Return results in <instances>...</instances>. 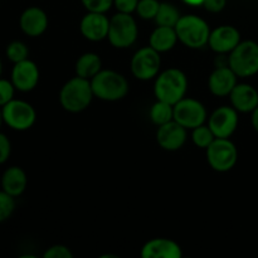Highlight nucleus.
<instances>
[{
    "label": "nucleus",
    "mask_w": 258,
    "mask_h": 258,
    "mask_svg": "<svg viewBox=\"0 0 258 258\" xmlns=\"http://www.w3.org/2000/svg\"><path fill=\"white\" fill-rule=\"evenodd\" d=\"M186 91H188V78L185 73L179 68H169L155 77L154 95L156 100L175 105L181 98L185 97Z\"/></svg>",
    "instance_id": "obj_1"
},
{
    "label": "nucleus",
    "mask_w": 258,
    "mask_h": 258,
    "mask_svg": "<svg viewBox=\"0 0 258 258\" xmlns=\"http://www.w3.org/2000/svg\"><path fill=\"white\" fill-rule=\"evenodd\" d=\"M241 33L233 25H219L211 30L208 45L213 52L219 54L231 53L241 43Z\"/></svg>",
    "instance_id": "obj_12"
},
{
    "label": "nucleus",
    "mask_w": 258,
    "mask_h": 258,
    "mask_svg": "<svg viewBox=\"0 0 258 258\" xmlns=\"http://www.w3.org/2000/svg\"><path fill=\"white\" fill-rule=\"evenodd\" d=\"M15 87L12 81L0 80V106L7 105L14 98Z\"/></svg>",
    "instance_id": "obj_30"
},
{
    "label": "nucleus",
    "mask_w": 258,
    "mask_h": 258,
    "mask_svg": "<svg viewBox=\"0 0 258 258\" xmlns=\"http://www.w3.org/2000/svg\"><path fill=\"white\" fill-rule=\"evenodd\" d=\"M44 258H72L73 253L67 246L63 244H54L47 248V251L43 254Z\"/></svg>",
    "instance_id": "obj_31"
},
{
    "label": "nucleus",
    "mask_w": 258,
    "mask_h": 258,
    "mask_svg": "<svg viewBox=\"0 0 258 258\" xmlns=\"http://www.w3.org/2000/svg\"><path fill=\"white\" fill-rule=\"evenodd\" d=\"M149 116L156 126L164 125V123L174 120V105H170L165 101L156 100V102L150 107Z\"/></svg>",
    "instance_id": "obj_24"
},
{
    "label": "nucleus",
    "mask_w": 258,
    "mask_h": 258,
    "mask_svg": "<svg viewBox=\"0 0 258 258\" xmlns=\"http://www.w3.org/2000/svg\"><path fill=\"white\" fill-rule=\"evenodd\" d=\"M3 122H4V118H3V110H2V106H0V127H2Z\"/></svg>",
    "instance_id": "obj_37"
},
{
    "label": "nucleus",
    "mask_w": 258,
    "mask_h": 258,
    "mask_svg": "<svg viewBox=\"0 0 258 258\" xmlns=\"http://www.w3.org/2000/svg\"><path fill=\"white\" fill-rule=\"evenodd\" d=\"M238 111L233 106H221L212 112L208 126L216 138H231L238 127Z\"/></svg>",
    "instance_id": "obj_11"
},
{
    "label": "nucleus",
    "mask_w": 258,
    "mask_h": 258,
    "mask_svg": "<svg viewBox=\"0 0 258 258\" xmlns=\"http://www.w3.org/2000/svg\"><path fill=\"white\" fill-rule=\"evenodd\" d=\"M15 197L10 196L7 191H0V223L10 218L15 209Z\"/></svg>",
    "instance_id": "obj_28"
},
{
    "label": "nucleus",
    "mask_w": 258,
    "mask_h": 258,
    "mask_svg": "<svg viewBox=\"0 0 258 258\" xmlns=\"http://www.w3.org/2000/svg\"><path fill=\"white\" fill-rule=\"evenodd\" d=\"M139 0H113V7L117 9V12L126 13V14H133L136 12Z\"/></svg>",
    "instance_id": "obj_32"
},
{
    "label": "nucleus",
    "mask_w": 258,
    "mask_h": 258,
    "mask_svg": "<svg viewBox=\"0 0 258 258\" xmlns=\"http://www.w3.org/2000/svg\"><path fill=\"white\" fill-rule=\"evenodd\" d=\"M160 2L158 0H139L136 14L144 20H154L158 14Z\"/></svg>",
    "instance_id": "obj_26"
},
{
    "label": "nucleus",
    "mask_w": 258,
    "mask_h": 258,
    "mask_svg": "<svg viewBox=\"0 0 258 258\" xmlns=\"http://www.w3.org/2000/svg\"><path fill=\"white\" fill-rule=\"evenodd\" d=\"M110 19L106 17V13L87 12V14L81 19L80 30L83 37L91 42H101L107 39Z\"/></svg>",
    "instance_id": "obj_15"
},
{
    "label": "nucleus",
    "mask_w": 258,
    "mask_h": 258,
    "mask_svg": "<svg viewBox=\"0 0 258 258\" xmlns=\"http://www.w3.org/2000/svg\"><path fill=\"white\" fill-rule=\"evenodd\" d=\"M227 0H204L203 8L209 13H221L226 8Z\"/></svg>",
    "instance_id": "obj_34"
},
{
    "label": "nucleus",
    "mask_w": 258,
    "mask_h": 258,
    "mask_svg": "<svg viewBox=\"0 0 258 258\" xmlns=\"http://www.w3.org/2000/svg\"><path fill=\"white\" fill-rule=\"evenodd\" d=\"M181 14L178 8L171 3H160L158 14L155 17V23L163 27H175L176 23L180 19Z\"/></svg>",
    "instance_id": "obj_23"
},
{
    "label": "nucleus",
    "mask_w": 258,
    "mask_h": 258,
    "mask_svg": "<svg viewBox=\"0 0 258 258\" xmlns=\"http://www.w3.org/2000/svg\"><path fill=\"white\" fill-rule=\"evenodd\" d=\"M176 34L180 43L191 49H199L208 45L211 28L203 18L196 14L181 15L175 25Z\"/></svg>",
    "instance_id": "obj_4"
},
{
    "label": "nucleus",
    "mask_w": 258,
    "mask_h": 258,
    "mask_svg": "<svg viewBox=\"0 0 258 258\" xmlns=\"http://www.w3.org/2000/svg\"><path fill=\"white\" fill-rule=\"evenodd\" d=\"M181 247L169 238L150 239L141 248L143 258H181Z\"/></svg>",
    "instance_id": "obj_18"
},
{
    "label": "nucleus",
    "mask_w": 258,
    "mask_h": 258,
    "mask_svg": "<svg viewBox=\"0 0 258 258\" xmlns=\"http://www.w3.org/2000/svg\"><path fill=\"white\" fill-rule=\"evenodd\" d=\"M93 97L95 95H93L91 81L78 76L67 81L59 91L60 106L66 111L72 113L82 112L90 107Z\"/></svg>",
    "instance_id": "obj_2"
},
{
    "label": "nucleus",
    "mask_w": 258,
    "mask_h": 258,
    "mask_svg": "<svg viewBox=\"0 0 258 258\" xmlns=\"http://www.w3.org/2000/svg\"><path fill=\"white\" fill-rule=\"evenodd\" d=\"M28 178L25 171L19 166H10L2 176V188L13 197H19L27 188Z\"/></svg>",
    "instance_id": "obj_20"
},
{
    "label": "nucleus",
    "mask_w": 258,
    "mask_h": 258,
    "mask_svg": "<svg viewBox=\"0 0 258 258\" xmlns=\"http://www.w3.org/2000/svg\"><path fill=\"white\" fill-rule=\"evenodd\" d=\"M28 55H29V49H28V47L24 43L19 42V40L12 42L7 47V57L13 63H18L24 59H28Z\"/></svg>",
    "instance_id": "obj_27"
},
{
    "label": "nucleus",
    "mask_w": 258,
    "mask_h": 258,
    "mask_svg": "<svg viewBox=\"0 0 258 258\" xmlns=\"http://www.w3.org/2000/svg\"><path fill=\"white\" fill-rule=\"evenodd\" d=\"M10 151H12V145L9 139L7 138V135L0 133V164H4L9 159Z\"/></svg>",
    "instance_id": "obj_33"
},
{
    "label": "nucleus",
    "mask_w": 258,
    "mask_h": 258,
    "mask_svg": "<svg viewBox=\"0 0 258 258\" xmlns=\"http://www.w3.org/2000/svg\"><path fill=\"white\" fill-rule=\"evenodd\" d=\"M174 120L188 130H193L206 122L207 110L201 101L184 97L174 105Z\"/></svg>",
    "instance_id": "obj_10"
},
{
    "label": "nucleus",
    "mask_w": 258,
    "mask_h": 258,
    "mask_svg": "<svg viewBox=\"0 0 258 258\" xmlns=\"http://www.w3.org/2000/svg\"><path fill=\"white\" fill-rule=\"evenodd\" d=\"M188 128L181 126L175 120H171L164 125L158 126L156 141L159 146L166 151H176L184 146L188 138Z\"/></svg>",
    "instance_id": "obj_13"
},
{
    "label": "nucleus",
    "mask_w": 258,
    "mask_h": 258,
    "mask_svg": "<svg viewBox=\"0 0 258 258\" xmlns=\"http://www.w3.org/2000/svg\"><path fill=\"white\" fill-rule=\"evenodd\" d=\"M216 136L208 125H201L191 130V140L197 148L207 149L214 141Z\"/></svg>",
    "instance_id": "obj_25"
},
{
    "label": "nucleus",
    "mask_w": 258,
    "mask_h": 258,
    "mask_svg": "<svg viewBox=\"0 0 258 258\" xmlns=\"http://www.w3.org/2000/svg\"><path fill=\"white\" fill-rule=\"evenodd\" d=\"M87 12L107 13L113 7V0H81Z\"/></svg>",
    "instance_id": "obj_29"
},
{
    "label": "nucleus",
    "mask_w": 258,
    "mask_h": 258,
    "mask_svg": "<svg viewBox=\"0 0 258 258\" xmlns=\"http://www.w3.org/2000/svg\"><path fill=\"white\" fill-rule=\"evenodd\" d=\"M95 97L107 102L122 100L128 93V82L121 73L112 70H101L91 80Z\"/></svg>",
    "instance_id": "obj_3"
},
{
    "label": "nucleus",
    "mask_w": 258,
    "mask_h": 258,
    "mask_svg": "<svg viewBox=\"0 0 258 258\" xmlns=\"http://www.w3.org/2000/svg\"><path fill=\"white\" fill-rule=\"evenodd\" d=\"M2 71H3V64H2V59H0V75H2Z\"/></svg>",
    "instance_id": "obj_38"
},
{
    "label": "nucleus",
    "mask_w": 258,
    "mask_h": 258,
    "mask_svg": "<svg viewBox=\"0 0 258 258\" xmlns=\"http://www.w3.org/2000/svg\"><path fill=\"white\" fill-rule=\"evenodd\" d=\"M4 122L17 131H25L34 125L37 113L30 103L22 100H14L2 107Z\"/></svg>",
    "instance_id": "obj_9"
},
{
    "label": "nucleus",
    "mask_w": 258,
    "mask_h": 258,
    "mask_svg": "<svg viewBox=\"0 0 258 258\" xmlns=\"http://www.w3.org/2000/svg\"><path fill=\"white\" fill-rule=\"evenodd\" d=\"M12 82L15 90L22 92H29L34 90L39 82V68L29 58L14 63L12 71Z\"/></svg>",
    "instance_id": "obj_14"
},
{
    "label": "nucleus",
    "mask_w": 258,
    "mask_h": 258,
    "mask_svg": "<svg viewBox=\"0 0 258 258\" xmlns=\"http://www.w3.org/2000/svg\"><path fill=\"white\" fill-rule=\"evenodd\" d=\"M238 76L232 71L229 66H221L217 67L211 73L208 78V88L217 97L229 96L233 88L236 87Z\"/></svg>",
    "instance_id": "obj_16"
},
{
    "label": "nucleus",
    "mask_w": 258,
    "mask_h": 258,
    "mask_svg": "<svg viewBox=\"0 0 258 258\" xmlns=\"http://www.w3.org/2000/svg\"><path fill=\"white\" fill-rule=\"evenodd\" d=\"M76 76L86 78V80H92L101 70H102V59L97 53L87 52L80 55L76 60Z\"/></svg>",
    "instance_id": "obj_22"
},
{
    "label": "nucleus",
    "mask_w": 258,
    "mask_h": 258,
    "mask_svg": "<svg viewBox=\"0 0 258 258\" xmlns=\"http://www.w3.org/2000/svg\"><path fill=\"white\" fill-rule=\"evenodd\" d=\"M184 4L190 5V7H203L204 0H181Z\"/></svg>",
    "instance_id": "obj_36"
},
{
    "label": "nucleus",
    "mask_w": 258,
    "mask_h": 258,
    "mask_svg": "<svg viewBox=\"0 0 258 258\" xmlns=\"http://www.w3.org/2000/svg\"><path fill=\"white\" fill-rule=\"evenodd\" d=\"M138 35V23L131 14L117 12V14L110 19L107 39L112 47L126 49L136 42Z\"/></svg>",
    "instance_id": "obj_6"
},
{
    "label": "nucleus",
    "mask_w": 258,
    "mask_h": 258,
    "mask_svg": "<svg viewBox=\"0 0 258 258\" xmlns=\"http://www.w3.org/2000/svg\"><path fill=\"white\" fill-rule=\"evenodd\" d=\"M251 122H252V126H253L254 131H256V133L258 134V106L256 107V110L252 112Z\"/></svg>",
    "instance_id": "obj_35"
},
{
    "label": "nucleus",
    "mask_w": 258,
    "mask_h": 258,
    "mask_svg": "<svg viewBox=\"0 0 258 258\" xmlns=\"http://www.w3.org/2000/svg\"><path fill=\"white\" fill-rule=\"evenodd\" d=\"M207 161L213 170L227 173L236 166L238 160V150L229 138H216L206 149Z\"/></svg>",
    "instance_id": "obj_7"
},
{
    "label": "nucleus",
    "mask_w": 258,
    "mask_h": 258,
    "mask_svg": "<svg viewBox=\"0 0 258 258\" xmlns=\"http://www.w3.org/2000/svg\"><path fill=\"white\" fill-rule=\"evenodd\" d=\"M229 98L232 106L242 113H252L258 106V91L249 83H237Z\"/></svg>",
    "instance_id": "obj_19"
},
{
    "label": "nucleus",
    "mask_w": 258,
    "mask_h": 258,
    "mask_svg": "<svg viewBox=\"0 0 258 258\" xmlns=\"http://www.w3.org/2000/svg\"><path fill=\"white\" fill-rule=\"evenodd\" d=\"M228 66L241 78H248L258 73V43L241 40L229 53Z\"/></svg>",
    "instance_id": "obj_5"
},
{
    "label": "nucleus",
    "mask_w": 258,
    "mask_h": 258,
    "mask_svg": "<svg viewBox=\"0 0 258 258\" xmlns=\"http://www.w3.org/2000/svg\"><path fill=\"white\" fill-rule=\"evenodd\" d=\"M160 53L150 45L136 50L131 58V73L134 77L140 81H150L155 78L160 73Z\"/></svg>",
    "instance_id": "obj_8"
},
{
    "label": "nucleus",
    "mask_w": 258,
    "mask_h": 258,
    "mask_svg": "<svg viewBox=\"0 0 258 258\" xmlns=\"http://www.w3.org/2000/svg\"><path fill=\"white\" fill-rule=\"evenodd\" d=\"M175 27H163L158 25L150 34L149 45L158 50L159 53H165L173 49L178 42Z\"/></svg>",
    "instance_id": "obj_21"
},
{
    "label": "nucleus",
    "mask_w": 258,
    "mask_h": 258,
    "mask_svg": "<svg viewBox=\"0 0 258 258\" xmlns=\"http://www.w3.org/2000/svg\"><path fill=\"white\" fill-rule=\"evenodd\" d=\"M19 25L24 34L29 37H39L48 28L47 13L39 7L27 8L20 15Z\"/></svg>",
    "instance_id": "obj_17"
}]
</instances>
